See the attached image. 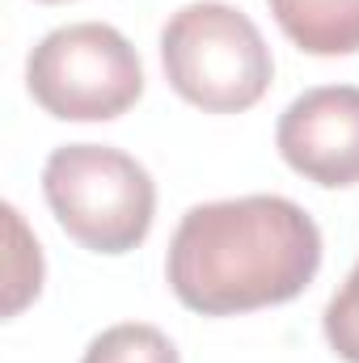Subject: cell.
<instances>
[{
	"label": "cell",
	"instance_id": "1",
	"mask_svg": "<svg viewBox=\"0 0 359 363\" xmlns=\"http://www.w3.org/2000/svg\"><path fill=\"white\" fill-rule=\"evenodd\" d=\"M321 267L313 216L283 194L199 203L170 241L165 279L203 317H233L296 300Z\"/></svg>",
	"mask_w": 359,
	"mask_h": 363
},
{
	"label": "cell",
	"instance_id": "2",
	"mask_svg": "<svg viewBox=\"0 0 359 363\" xmlns=\"http://www.w3.org/2000/svg\"><path fill=\"white\" fill-rule=\"evenodd\" d=\"M161 64L170 89L207 114H241L258 106L275 77L258 26L220 0H194L165 21Z\"/></svg>",
	"mask_w": 359,
	"mask_h": 363
},
{
	"label": "cell",
	"instance_id": "3",
	"mask_svg": "<svg viewBox=\"0 0 359 363\" xmlns=\"http://www.w3.org/2000/svg\"><path fill=\"white\" fill-rule=\"evenodd\" d=\"M43 194L60 228L93 254L136 250L157 211L148 169L106 144H64L43 165Z\"/></svg>",
	"mask_w": 359,
	"mask_h": 363
},
{
	"label": "cell",
	"instance_id": "4",
	"mask_svg": "<svg viewBox=\"0 0 359 363\" xmlns=\"http://www.w3.org/2000/svg\"><path fill=\"white\" fill-rule=\"evenodd\" d=\"M34 101L64 123H106L127 114L144 93L136 47L106 21L51 30L26 60Z\"/></svg>",
	"mask_w": 359,
	"mask_h": 363
},
{
	"label": "cell",
	"instance_id": "5",
	"mask_svg": "<svg viewBox=\"0 0 359 363\" xmlns=\"http://www.w3.org/2000/svg\"><path fill=\"white\" fill-rule=\"evenodd\" d=\"M279 157L317 186H359V89L321 85L300 93L275 131Z\"/></svg>",
	"mask_w": 359,
	"mask_h": 363
},
{
	"label": "cell",
	"instance_id": "6",
	"mask_svg": "<svg viewBox=\"0 0 359 363\" xmlns=\"http://www.w3.org/2000/svg\"><path fill=\"white\" fill-rule=\"evenodd\" d=\"M279 30L309 55H355L359 0H270Z\"/></svg>",
	"mask_w": 359,
	"mask_h": 363
},
{
	"label": "cell",
	"instance_id": "7",
	"mask_svg": "<svg viewBox=\"0 0 359 363\" xmlns=\"http://www.w3.org/2000/svg\"><path fill=\"white\" fill-rule=\"evenodd\" d=\"M81 363H182V359L174 351V342L157 325L123 321V325L101 330L89 342V351H85Z\"/></svg>",
	"mask_w": 359,
	"mask_h": 363
},
{
	"label": "cell",
	"instance_id": "8",
	"mask_svg": "<svg viewBox=\"0 0 359 363\" xmlns=\"http://www.w3.org/2000/svg\"><path fill=\"white\" fill-rule=\"evenodd\" d=\"M9 216V237H13V267H9V300H4V313H21L38 287H43V254H38V241L26 237V224L17 216V207H4Z\"/></svg>",
	"mask_w": 359,
	"mask_h": 363
},
{
	"label": "cell",
	"instance_id": "9",
	"mask_svg": "<svg viewBox=\"0 0 359 363\" xmlns=\"http://www.w3.org/2000/svg\"><path fill=\"white\" fill-rule=\"evenodd\" d=\"M326 342L334 347L338 359L359 363V262L326 304Z\"/></svg>",
	"mask_w": 359,
	"mask_h": 363
},
{
	"label": "cell",
	"instance_id": "10",
	"mask_svg": "<svg viewBox=\"0 0 359 363\" xmlns=\"http://www.w3.org/2000/svg\"><path fill=\"white\" fill-rule=\"evenodd\" d=\"M43 4H64V0H43Z\"/></svg>",
	"mask_w": 359,
	"mask_h": 363
}]
</instances>
